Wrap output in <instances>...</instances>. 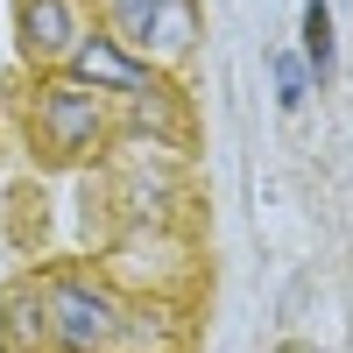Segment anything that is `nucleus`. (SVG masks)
<instances>
[{
    "label": "nucleus",
    "instance_id": "obj_1",
    "mask_svg": "<svg viewBox=\"0 0 353 353\" xmlns=\"http://www.w3.org/2000/svg\"><path fill=\"white\" fill-rule=\"evenodd\" d=\"M113 325H121V311H113L106 290L78 283V276L50 283V332H57L64 353H99V346L113 339Z\"/></svg>",
    "mask_w": 353,
    "mask_h": 353
},
{
    "label": "nucleus",
    "instance_id": "obj_7",
    "mask_svg": "<svg viewBox=\"0 0 353 353\" xmlns=\"http://www.w3.org/2000/svg\"><path fill=\"white\" fill-rule=\"evenodd\" d=\"M269 71H276V106H283V113H297V106L311 99V71H304V57L276 50V57H269Z\"/></svg>",
    "mask_w": 353,
    "mask_h": 353
},
{
    "label": "nucleus",
    "instance_id": "obj_3",
    "mask_svg": "<svg viewBox=\"0 0 353 353\" xmlns=\"http://www.w3.org/2000/svg\"><path fill=\"white\" fill-rule=\"evenodd\" d=\"M121 36L156 50V57H184L198 43V0H113Z\"/></svg>",
    "mask_w": 353,
    "mask_h": 353
},
{
    "label": "nucleus",
    "instance_id": "obj_2",
    "mask_svg": "<svg viewBox=\"0 0 353 353\" xmlns=\"http://www.w3.org/2000/svg\"><path fill=\"white\" fill-rule=\"evenodd\" d=\"M36 134H43V149L50 156H85L92 149V134H99V99H92V85H43V99H36Z\"/></svg>",
    "mask_w": 353,
    "mask_h": 353
},
{
    "label": "nucleus",
    "instance_id": "obj_5",
    "mask_svg": "<svg viewBox=\"0 0 353 353\" xmlns=\"http://www.w3.org/2000/svg\"><path fill=\"white\" fill-rule=\"evenodd\" d=\"M85 36L78 28V8L71 0H21V50L57 64V57H71V43Z\"/></svg>",
    "mask_w": 353,
    "mask_h": 353
},
{
    "label": "nucleus",
    "instance_id": "obj_4",
    "mask_svg": "<svg viewBox=\"0 0 353 353\" xmlns=\"http://www.w3.org/2000/svg\"><path fill=\"white\" fill-rule=\"evenodd\" d=\"M71 64H78V85H92V92H156L149 85V64L121 50V36H78L71 43Z\"/></svg>",
    "mask_w": 353,
    "mask_h": 353
},
{
    "label": "nucleus",
    "instance_id": "obj_6",
    "mask_svg": "<svg viewBox=\"0 0 353 353\" xmlns=\"http://www.w3.org/2000/svg\"><path fill=\"white\" fill-rule=\"evenodd\" d=\"M304 71L318 85L332 78V8L325 0H304Z\"/></svg>",
    "mask_w": 353,
    "mask_h": 353
},
{
    "label": "nucleus",
    "instance_id": "obj_8",
    "mask_svg": "<svg viewBox=\"0 0 353 353\" xmlns=\"http://www.w3.org/2000/svg\"><path fill=\"white\" fill-rule=\"evenodd\" d=\"M283 353H304V346H283Z\"/></svg>",
    "mask_w": 353,
    "mask_h": 353
}]
</instances>
